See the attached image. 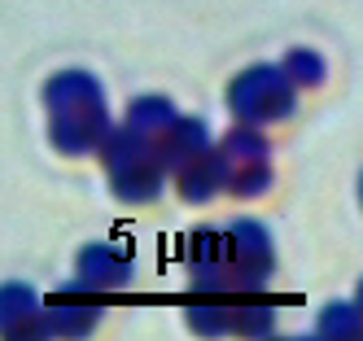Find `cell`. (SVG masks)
I'll return each mask as SVG.
<instances>
[{
  "label": "cell",
  "instance_id": "obj_2",
  "mask_svg": "<svg viewBox=\"0 0 363 341\" xmlns=\"http://www.w3.org/2000/svg\"><path fill=\"white\" fill-rule=\"evenodd\" d=\"M175 123V105L162 96L132 101L123 127H110L101 140L110 189L123 201H153L167 179V131Z\"/></svg>",
  "mask_w": 363,
  "mask_h": 341
},
{
  "label": "cell",
  "instance_id": "obj_11",
  "mask_svg": "<svg viewBox=\"0 0 363 341\" xmlns=\"http://www.w3.org/2000/svg\"><path fill=\"white\" fill-rule=\"evenodd\" d=\"M280 70L294 79V88H320L324 74H328V66H324V57H320L315 48H289Z\"/></svg>",
  "mask_w": 363,
  "mask_h": 341
},
{
  "label": "cell",
  "instance_id": "obj_3",
  "mask_svg": "<svg viewBox=\"0 0 363 341\" xmlns=\"http://www.w3.org/2000/svg\"><path fill=\"white\" fill-rule=\"evenodd\" d=\"M44 110H48V140L70 157L96 149L110 131L106 92H101V79L88 70H57L44 84Z\"/></svg>",
  "mask_w": 363,
  "mask_h": 341
},
{
  "label": "cell",
  "instance_id": "obj_7",
  "mask_svg": "<svg viewBox=\"0 0 363 341\" xmlns=\"http://www.w3.org/2000/svg\"><path fill=\"white\" fill-rule=\"evenodd\" d=\"M223 302H193L189 306V324L206 337H267L276 324V306L272 302H237V294H219Z\"/></svg>",
  "mask_w": 363,
  "mask_h": 341
},
{
  "label": "cell",
  "instance_id": "obj_9",
  "mask_svg": "<svg viewBox=\"0 0 363 341\" xmlns=\"http://www.w3.org/2000/svg\"><path fill=\"white\" fill-rule=\"evenodd\" d=\"M101 320V306L92 302H57V306H40L35 324H31V341L35 337H84L92 332Z\"/></svg>",
  "mask_w": 363,
  "mask_h": 341
},
{
  "label": "cell",
  "instance_id": "obj_5",
  "mask_svg": "<svg viewBox=\"0 0 363 341\" xmlns=\"http://www.w3.org/2000/svg\"><path fill=\"white\" fill-rule=\"evenodd\" d=\"M215 189H228L232 197H258L272 189V149L258 127L241 123L215 145Z\"/></svg>",
  "mask_w": 363,
  "mask_h": 341
},
{
  "label": "cell",
  "instance_id": "obj_8",
  "mask_svg": "<svg viewBox=\"0 0 363 341\" xmlns=\"http://www.w3.org/2000/svg\"><path fill=\"white\" fill-rule=\"evenodd\" d=\"M74 280L70 294H114V289L132 284V262H127L114 245H88L79 250V262H74Z\"/></svg>",
  "mask_w": 363,
  "mask_h": 341
},
{
  "label": "cell",
  "instance_id": "obj_4",
  "mask_svg": "<svg viewBox=\"0 0 363 341\" xmlns=\"http://www.w3.org/2000/svg\"><path fill=\"white\" fill-rule=\"evenodd\" d=\"M167 175H175L184 201H211L219 193L215 189V145L206 136L201 118L175 114L167 131Z\"/></svg>",
  "mask_w": 363,
  "mask_h": 341
},
{
  "label": "cell",
  "instance_id": "obj_1",
  "mask_svg": "<svg viewBox=\"0 0 363 341\" xmlns=\"http://www.w3.org/2000/svg\"><path fill=\"white\" fill-rule=\"evenodd\" d=\"M189 280L197 294H263L276 276V245L263 223L237 219L189 236Z\"/></svg>",
  "mask_w": 363,
  "mask_h": 341
},
{
  "label": "cell",
  "instance_id": "obj_12",
  "mask_svg": "<svg viewBox=\"0 0 363 341\" xmlns=\"http://www.w3.org/2000/svg\"><path fill=\"white\" fill-rule=\"evenodd\" d=\"M328 332H342V337H354V332H359V311H354L350 302H342V306H333V311H324V320H320V337H328Z\"/></svg>",
  "mask_w": 363,
  "mask_h": 341
},
{
  "label": "cell",
  "instance_id": "obj_10",
  "mask_svg": "<svg viewBox=\"0 0 363 341\" xmlns=\"http://www.w3.org/2000/svg\"><path fill=\"white\" fill-rule=\"evenodd\" d=\"M40 294L31 284H22V280H9V284H0V332L5 337H27L31 341V324H35V315H40Z\"/></svg>",
  "mask_w": 363,
  "mask_h": 341
},
{
  "label": "cell",
  "instance_id": "obj_6",
  "mask_svg": "<svg viewBox=\"0 0 363 341\" xmlns=\"http://www.w3.org/2000/svg\"><path fill=\"white\" fill-rule=\"evenodd\" d=\"M228 105L241 123L258 127V123H276L289 118L298 105V88L294 79L284 74L280 66H250L228 84Z\"/></svg>",
  "mask_w": 363,
  "mask_h": 341
}]
</instances>
